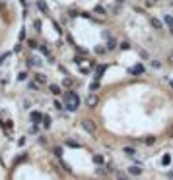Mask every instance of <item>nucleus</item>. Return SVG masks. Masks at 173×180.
Returning <instances> with one entry per match:
<instances>
[{"instance_id": "nucleus-23", "label": "nucleus", "mask_w": 173, "mask_h": 180, "mask_svg": "<svg viewBox=\"0 0 173 180\" xmlns=\"http://www.w3.org/2000/svg\"><path fill=\"white\" fill-rule=\"evenodd\" d=\"M144 141H146V145H154L156 143V138H146Z\"/></svg>"}, {"instance_id": "nucleus-27", "label": "nucleus", "mask_w": 173, "mask_h": 180, "mask_svg": "<svg viewBox=\"0 0 173 180\" xmlns=\"http://www.w3.org/2000/svg\"><path fill=\"white\" fill-rule=\"evenodd\" d=\"M138 53H140V56H142V58H148V53H146V51H142V49H140Z\"/></svg>"}, {"instance_id": "nucleus-26", "label": "nucleus", "mask_w": 173, "mask_h": 180, "mask_svg": "<svg viewBox=\"0 0 173 180\" xmlns=\"http://www.w3.org/2000/svg\"><path fill=\"white\" fill-rule=\"evenodd\" d=\"M41 53H43V54H49V47H47V45L41 47Z\"/></svg>"}, {"instance_id": "nucleus-30", "label": "nucleus", "mask_w": 173, "mask_h": 180, "mask_svg": "<svg viewBox=\"0 0 173 180\" xmlns=\"http://www.w3.org/2000/svg\"><path fill=\"white\" fill-rule=\"evenodd\" d=\"M29 134H37V126H31V128H29Z\"/></svg>"}, {"instance_id": "nucleus-17", "label": "nucleus", "mask_w": 173, "mask_h": 180, "mask_svg": "<svg viewBox=\"0 0 173 180\" xmlns=\"http://www.w3.org/2000/svg\"><path fill=\"white\" fill-rule=\"evenodd\" d=\"M41 124H43V128H49V126H51V118H49V116H43Z\"/></svg>"}, {"instance_id": "nucleus-15", "label": "nucleus", "mask_w": 173, "mask_h": 180, "mask_svg": "<svg viewBox=\"0 0 173 180\" xmlns=\"http://www.w3.org/2000/svg\"><path fill=\"white\" fill-rule=\"evenodd\" d=\"M35 79H37L39 83H45V81H47V76H43V74H35Z\"/></svg>"}, {"instance_id": "nucleus-20", "label": "nucleus", "mask_w": 173, "mask_h": 180, "mask_svg": "<svg viewBox=\"0 0 173 180\" xmlns=\"http://www.w3.org/2000/svg\"><path fill=\"white\" fill-rule=\"evenodd\" d=\"M53 153L56 155V157H62V147H54V149H53Z\"/></svg>"}, {"instance_id": "nucleus-2", "label": "nucleus", "mask_w": 173, "mask_h": 180, "mask_svg": "<svg viewBox=\"0 0 173 180\" xmlns=\"http://www.w3.org/2000/svg\"><path fill=\"white\" fill-rule=\"evenodd\" d=\"M82 128L86 130L87 134H93V132H95V124H93L89 118H82Z\"/></svg>"}, {"instance_id": "nucleus-31", "label": "nucleus", "mask_w": 173, "mask_h": 180, "mask_svg": "<svg viewBox=\"0 0 173 180\" xmlns=\"http://www.w3.org/2000/svg\"><path fill=\"white\" fill-rule=\"evenodd\" d=\"M20 79H27V72H22L20 74Z\"/></svg>"}, {"instance_id": "nucleus-18", "label": "nucleus", "mask_w": 173, "mask_h": 180, "mask_svg": "<svg viewBox=\"0 0 173 180\" xmlns=\"http://www.w3.org/2000/svg\"><path fill=\"white\" fill-rule=\"evenodd\" d=\"M107 51H109L107 47H95V53H97V54H105Z\"/></svg>"}, {"instance_id": "nucleus-10", "label": "nucleus", "mask_w": 173, "mask_h": 180, "mask_svg": "<svg viewBox=\"0 0 173 180\" xmlns=\"http://www.w3.org/2000/svg\"><path fill=\"white\" fill-rule=\"evenodd\" d=\"M123 151H125V155H129V157H134V155H136V149L134 147H123Z\"/></svg>"}, {"instance_id": "nucleus-4", "label": "nucleus", "mask_w": 173, "mask_h": 180, "mask_svg": "<svg viewBox=\"0 0 173 180\" xmlns=\"http://www.w3.org/2000/svg\"><path fill=\"white\" fill-rule=\"evenodd\" d=\"M129 72L132 76H142V74H144V66H142V64H136V66H132V68H130Z\"/></svg>"}, {"instance_id": "nucleus-25", "label": "nucleus", "mask_w": 173, "mask_h": 180, "mask_svg": "<svg viewBox=\"0 0 173 180\" xmlns=\"http://www.w3.org/2000/svg\"><path fill=\"white\" fill-rule=\"evenodd\" d=\"M121 49H123V51H127V49H130V45L125 41V43H121Z\"/></svg>"}, {"instance_id": "nucleus-12", "label": "nucleus", "mask_w": 173, "mask_h": 180, "mask_svg": "<svg viewBox=\"0 0 173 180\" xmlns=\"http://www.w3.org/2000/svg\"><path fill=\"white\" fill-rule=\"evenodd\" d=\"M169 163H171V155H169V153H165V155L162 157V165H163V167H167Z\"/></svg>"}, {"instance_id": "nucleus-34", "label": "nucleus", "mask_w": 173, "mask_h": 180, "mask_svg": "<svg viewBox=\"0 0 173 180\" xmlns=\"http://www.w3.org/2000/svg\"><path fill=\"white\" fill-rule=\"evenodd\" d=\"M117 4H125V0H117Z\"/></svg>"}, {"instance_id": "nucleus-22", "label": "nucleus", "mask_w": 173, "mask_h": 180, "mask_svg": "<svg viewBox=\"0 0 173 180\" xmlns=\"http://www.w3.org/2000/svg\"><path fill=\"white\" fill-rule=\"evenodd\" d=\"M70 85H72V79H70V78H66L64 81H62V87H70Z\"/></svg>"}, {"instance_id": "nucleus-7", "label": "nucleus", "mask_w": 173, "mask_h": 180, "mask_svg": "<svg viewBox=\"0 0 173 180\" xmlns=\"http://www.w3.org/2000/svg\"><path fill=\"white\" fill-rule=\"evenodd\" d=\"M163 23H165V25L169 27V31L173 33V16H169V14H167V16L163 18Z\"/></svg>"}, {"instance_id": "nucleus-32", "label": "nucleus", "mask_w": 173, "mask_h": 180, "mask_svg": "<svg viewBox=\"0 0 173 180\" xmlns=\"http://www.w3.org/2000/svg\"><path fill=\"white\" fill-rule=\"evenodd\" d=\"M95 12H97V14H105V10H103L101 6H97V8H95Z\"/></svg>"}, {"instance_id": "nucleus-11", "label": "nucleus", "mask_w": 173, "mask_h": 180, "mask_svg": "<svg viewBox=\"0 0 173 180\" xmlns=\"http://www.w3.org/2000/svg\"><path fill=\"white\" fill-rule=\"evenodd\" d=\"M150 23H152V27H154V29H162V21H160V20L152 18V20H150Z\"/></svg>"}, {"instance_id": "nucleus-14", "label": "nucleus", "mask_w": 173, "mask_h": 180, "mask_svg": "<svg viewBox=\"0 0 173 180\" xmlns=\"http://www.w3.org/2000/svg\"><path fill=\"white\" fill-rule=\"evenodd\" d=\"M51 93H54V95H60V93H62V89H60L58 85H51Z\"/></svg>"}, {"instance_id": "nucleus-9", "label": "nucleus", "mask_w": 173, "mask_h": 180, "mask_svg": "<svg viewBox=\"0 0 173 180\" xmlns=\"http://www.w3.org/2000/svg\"><path fill=\"white\" fill-rule=\"evenodd\" d=\"M41 120H43V114H41V112H31V122L33 124L41 122Z\"/></svg>"}, {"instance_id": "nucleus-6", "label": "nucleus", "mask_w": 173, "mask_h": 180, "mask_svg": "<svg viewBox=\"0 0 173 180\" xmlns=\"http://www.w3.org/2000/svg\"><path fill=\"white\" fill-rule=\"evenodd\" d=\"M27 66H31V68H39V66H41V60H37L35 56H31V58H27Z\"/></svg>"}, {"instance_id": "nucleus-29", "label": "nucleus", "mask_w": 173, "mask_h": 180, "mask_svg": "<svg viewBox=\"0 0 173 180\" xmlns=\"http://www.w3.org/2000/svg\"><path fill=\"white\" fill-rule=\"evenodd\" d=\"M39 8H41V10H43V12H45V14H47V6H45L43 2H39Z\"/></svg>"}, {"instance_id": "nucleus-3", "label": "nucleus", "mask_w": 173, "mask_h": 180, "mask_svg": "<svg viewBox=\"0 0 173 180\" xmlns=\"http://www.w3.org/2000/svg\"><path fill=\"white\" fill-rule=\"evenodd\" d=\"M97 103H99L97 95H93V93H89V95L86 97V105L89 106V108H93V106H97Z\"/></svg>"}, {"instance_id": "nucleus-1", "label": "nucleus", "mask_w": 173, "mask_h": 180, "mask_svg": "<svg viewBox=\"0 0 173 180\" xmlns=\"http://www.w3.org/2000/svg\"><path fill=\"white\" fill-rule=\"evenodd\" d=\"M62 101H64V105H66V110H70V112L80 106V97L76 95V91H66L64 95H62Z\"/></svg>"}, {"instance_id": "nucleus-13", "label": "nucleus", "mask_w": 173, "mask_h": 180, "mask_svg": "<svg viewBox=\"0 0 173 180\" xmlns=\"http://www.w3.org/2000/svg\"><path fill=\"white\" fill-rule=\"evenodd\" d=\"M54 108H56V110H64L66 108L64 101H54Z\"/></svg>"}, {"instance_id": "nucleus-21", "label": "nucleus", "mask_w": 173, "mask_h": 180, "mask_svg": "<svg viewBox=\"0 0 173 180\" xmlns=\"http://www.w3.org/2000/svg\"><path fill=\"white\" fill-rule=\"evenodd\" d=\"M93 161H95L97 165H103V157H101V155H93Z\"/></svg>"}, {"instance_id": "nucleus-16", "label": "nucleus", "mask_w": 173, "mask_h": 180, "mask_svg": "<svg viewBox=\"0 0 173 180\" xmlns=\"http://www.w3.org/2000/svg\"><path fill=\"white\" fill-rule=\"evenodd\" d=\"M103 72H105V66H99V68H97V72H95V79H99V78L103 76Z\"/></svg>"}, {"instance_id": "nucleus-28", "label": "nucleus", "mask_w": 173, "mask_h": 180, "mask_svg": "<svg viewBox=\"0 0 173 180\" xmlns=\"http://www.w3.org/2000/svg\"><path fill=\"white\" fill-rule=\"evenodd\" d=\"M27 43H29V47H31V49H35V47H37V43L33 41V39H29V41H27Z\"/></svg>"}, {"instance_id": "nucleus-19", "label": "nucleus", "mask_w": 173, "mask_h": 180, "mask_svg": "<svg viewBox=\"0 0 173 180\" xmlns=\"http://www.w3.org/2000/svg\"><path fill=\"white\" fill-rule=\"evenodd\" d=\"M89 89H91V91H97V89H99V81H97V79H95L93 83H89Z\"/></svg>"}, {"instance_id": "nucleus-8", "label": "nucleus", "mask_w": 173, "mask_h": 180, "mask_svg": "<svg viewBox=\"0 0 173 180\" xmlns=\"http://www.w3.org/2000/svg\"><path fill=\"white\" fill-rule=\"evenodd\" d=\"M27 89L29 91H39V81L35 79V81H27Z\"/></svg>"}, {"instance_id": "nucleus-24", "label": "nucleus", "mask_w": 173, "mask_h": 180, "mask_svg": "<svg viewBox=\"0 0 173 180\" xmlns=\"http://www.w3.org/2000/svg\"><path fill=\"white\" fill-rule=\"evenodd\" d=\"M68 145H70V147H80V143L74 141V139H68Z\"/></svg>"}, {"instance_id": "nucleus-5", "label": "nucleus", "mask_w": 173, "mask_h": 180, "mask_svg": "<svg viewBox=\"0 0 173 180\" xmlns=\"http://www.w3.org/2000/svg\"><path fill=\"white\" fill-rule=\"evenodd\" d=\"M129 172L130 174H142V165H130V169H129Z\"/></svg>"}, {"instance_id": "nucleus-33", "label": "nucleus", "mask_w": 173, "mask_h": 180, "mask_svg": "<svg viewBox=\"0 0 173 180\" xmlns=\"http://www.w3.org/2000/svg\"><path fill=\"white\" fill-rule=\"evenodd\" d=\"M156 2H158V0H148V4H156Z\"/></svg>"}]
</instances>
